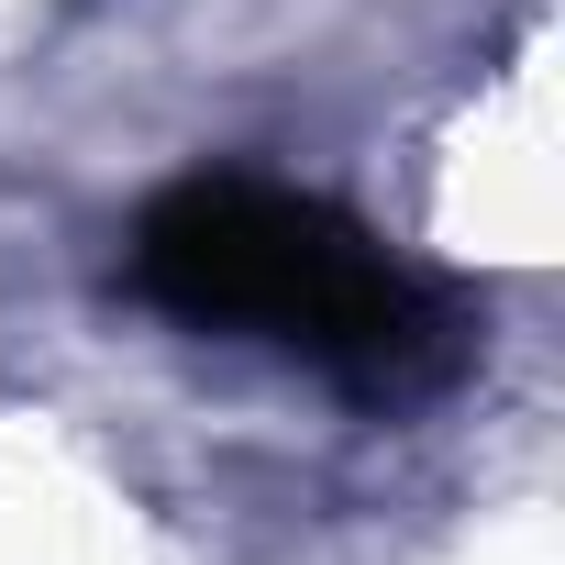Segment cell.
Returning <instances> with one entry per match:
<instances>
[{
	"mask_svg": "<svg viewBox=\"0 0 565 565\" xmlns=\"http://www.w3.org/2000/svg\"><path fill=\"white\" fill-rule=\"evenodd\" d=\"M122 277L178 333L266 344L366 411H411V399L455 388V366H466V311L422 266H399L355 211H333L289 178L200 167V178L156 189L122 233Z\"/></svg>",
	"mask_w": 565,
	"mask_h": 565,
	"instance_id": "obj_1",
	"label": "cell"
}]
</instances>
